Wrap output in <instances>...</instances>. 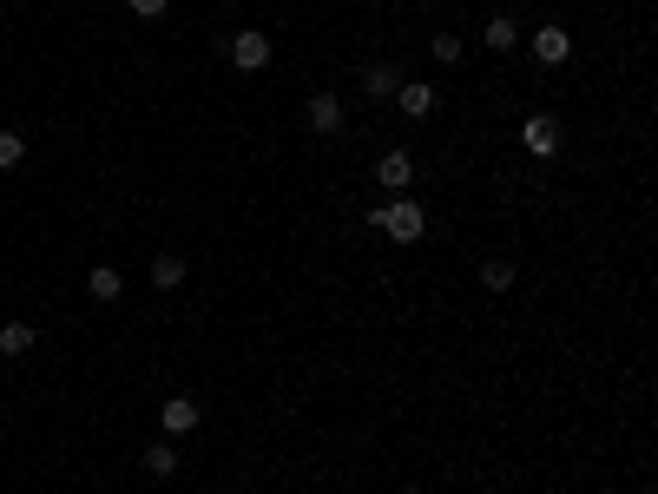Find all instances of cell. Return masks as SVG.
<instances>
[{"label":"cell","instance_id":"obj_1","mask_svg":"<svg viewBox=\"0 0 658 494\" xmlns=\"http://www.w3.org/2000/svg\"><path fill=\"white\" fill-rule=\"evenodd\" d=\"M376 224L389 231L395 244H422V238H428V211L415 205V198H395V205H382V211H376Z\"/></svg>","mask_w":658,"mask_h":494},{"label":"cell","instance_id":"obj_2","mask_svg":"<svg viewBox=\"0 0 658 494\" xmlns=\"http://www.w3.org/2000/svg\"><path fill=\"white\" fill-rule=\"evenodd\" d=\"M520 145H527L533 159H553V152H560V145H566V126H560V119H553V112H533L527 126H520Z\"/></svg>","mask_w":658,"mask_h":494},{"label":"cell","instance_id":"obj_3","mask_svg":"<svg viewBox=\"0 0 658 494\" xmlns=\"http://www.w3.org/2000/svg\"><path fill=\"white\" fill-rule=\"evenodd\" d=\"M303 119H310L316 139H336V132H343V99H336V93H310V99H303Z\"/></svg>","mask_w":658,"mask_h":494},{"label":"cell","instance_id":"obj_4","mask_svg":"<svg viewBox=\"0 0 658 494\" xmlns=\"http://www.w3.org/2000/svg\"><path fill=\"white\" fill-rule=\"evenodd\" d=\"M231 66H237V73H264V66H270V33L244 27V33L231 40Z\"/></svg>","mask_w":658,"mask_h":494},{"label":"cell","instance_id":"obj_5","mask_svg":"<svg viewBox=\"0 0 658 494\" xmlns=\"http://www.w3.org/2000/svg\"><path fill=\"white\" fill-rule=\"evenodd\" d=\"M527 47H533V60H540V66H566V60H573V40H566V27H553V20L533 33Z\"/></svg>","mask_w":658,"mask_h":494},{"label":"cell","instance_id":"obj_6","mask_svg":"<svg viewBox=\"0 0 658 494\" xmlns=\"http://www.w3.org/2000/svg\"><path fill=\"white\" fill-rule=\"evenodd\" d=\"M395 86H402V66H395V60H369V66H362V99H376V106H382V99H395Z\"/></svg>","mask_w":658,"mask_h":494},{"label":"cell","instance_id":"obj_7","mask_svg":"<svg viewBox=\"0 0 658 494\" xmlns=\"http://www.w3.org/2000/svg\"><path fill=\"white\" fill-rule=\"evenodd\" d=\"M395 106H402L408 119H428V112L441 106V86H428V80H402V86H395Z\"/></svg>","mask_w":658,"mask_h":494},{"label":"cell","instance_id":"obj_8","mask_svg":"<svg viewBox=\"0 0 658 494\" xmlns=\"http://www.w3.org/2000/svg\"><path fill=\"white\" fill-rule=\"evenodd\" d=\"M376 178L389 185V192H408V185H415V152H402V145H395V152H382V159H376Z\"/></svg>","mask_w":658,"mask_h":494},{"label":"cell","instance_id":"obj_9","mask_svg":"<svg viewBox=\"0 0 658 494\" xmlns=\"http://www.w3.org/2000/svg\"><path fill=\"white\" fill-rule=\"evenodd\" d=\"M158 422H165V435H191V429H198V402H191V396H172L165 409H158Z\"/></svg>","mask_w":658,"mask_h":494},{"label":"cell","instance_id":"obj_10","mask_svg":"<svg viewBox=\"0 0 658 494\" xmlns=\"http://www.w3.org/2000/svg\"><path fill=\"white\" fill-rule=\"evenodd\" d=\"M86 290H93L99 303H119V297H126V277L112 271V264H93V271H86Z\"/></svg>","mask_w":658,"mask_h":494},{"label":"cell","instance_id":"obj_11","mask_svg":"<svg viewBox=\"0 0 658 494\" xmlns=\"http://www.w3.org/2000/svg\"><path fill=\"white\" fill-rule=\"evenodd\" d=\"M514 257H487L481 264V290H494V297H507V290H514Z\"/></svg>","mask_w":658,"mask_h":494},{"label":"cell","instance_id":"obj_12","mask_svg":"<svg viewBox=\"0 0 658 494\" xmlns=\"http://www.w3.org/2000/svg\"><path fill=\"white\" fill-rule=\"evenodd\" d=\"M152 284L158 290H178V284H185V257H178V251H158L152 257Z\"/></svg>","mask_w":658,"mask_h":494},{"label":"cell","instance_id":"obj_13","mask_svg":"<svg viewBox=\"0 0 658 494\" xmlns=\"http://www.w3.org/2000/svg\"><path fill=\"white\" fill-rule=\"evenodd\" d=\"M481 40H487L494 53H514V47H520V27H514L507 14H494V20H487V33H481Z\"/></svg>","mask_w":658,"mask_h":494},{"label":"cell","instance_id":"obj_14","mask_svg":"<svg viewBox=\"0 0 658 494\" xmlns=\"http://www.w3.org/2000/svg\"><path fill=\"white\" fill-rule=\"evenodd\" d=\"M145 475H158V481L178 475V448L172 442H152V448H145Z\"/></svg>","mask_w":658,"mask_h":494},{"label":"cell","instance_id":"obj_15","mask_svg":"<svg viewBox=\"0 0 658 494\" xmlns=\"http://www.w3.org/2000/svg\"><path fill=\"white\" fill-rule=\"evenodd\" d=\"M33 350V323H7L0 330V356H27Z\"/></svg>","mask_w":658,"mask_h":494},{"label":"cell","instance_id":"obj_16","mask_svg":"<svg viewBox=\"0 0 658 494\" xmlns=\"http://www.w3.org/2000/svg\"><path fill=\"white\" fill-rule=\"evenodd\" d=\"M20 159H27V139L20 132H0V172H14Z\"/></svg>","mask_w":658,"mask_h":494},{"label":"cell","instance_id":"obj_17","mask_svg":"<svg viewBox=\"0 0 658 494\" xmlns=\"http://www.w3.org/2000/svg\"><path fill=\"white\" fill-rule=\"evenodd\" d=\"M428 53H435L441 66H461V40H455V33H435V40H428Z\"/></svg>","mask_w":658,"mask_h":494},{"label":"cell","instance_id":"obj_18","mask_svg":"<svg viewBox=\"0 0 658 494\" xmlns=\"http://www.w3.org/2000/svg\"><path fill=\"white\" fill-rule=\"evenodd\" d=\"M126 7H132V14H139V20H158V14H165V7H172V0H126Z\"/></svg>","mask_w":658,"mask_h":494},{"label":"cell","instance_id":"obj_19","mask_svg":"<svg viewBox=\"0 0 658 494\" xmlns=\"http://www.w3.org/2000/svg\"><path fill=\"white\" fill-rule=\"evenodd\" d=\"M7 7H14V0H7Z\"/></svg>","mask_w":658,"mask_h":494}]
</instances>
